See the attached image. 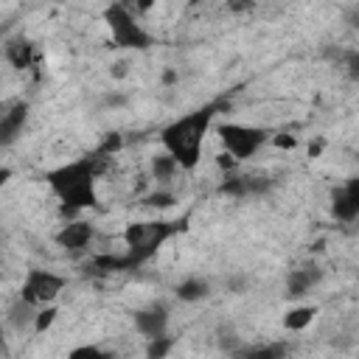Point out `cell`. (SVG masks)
Here are the masks:
<instances>
[{
  "instance_id": "6da1fadb",
  "label": "cell",
  "mask_w": 359,
  "mask_h": 359,
  "mask_svg": "<svg viewBox=\"0 0 359 359\" xmlns=\"http://www.w3.org/2000/svg\"><path fill=\"white\" fill-rule=\"evenodd\" d=\"M101 160L104 157L95 154V157H84V160H76V163H67L62 168L48 171L45 180L62 196V205H70V208L81 210V208H93L98 202L95 188H93V177L101 168Z\"/></svg>"
},
{
  "instance_id": "7a4b0ae2",
  "label": "cell",
  "mask_w": 359,
  "mask_h": 359,
  "mask_svg": "<svg viewBox=\"0 0 359 359\" xmlns=\"http://www.w3.org/2000/svg\"><path fill=\"white\" fill-rule=\"evenodd\" d=\"M213 112H216V107H205V109H196V112H191V115H185V118H180L163 129V146L180 163V168H194L199 163L202 137L208 132Z\"/></svg>"
},
{
  "instance_id": "3957f363",
  "label": "cell",
  "mask_w": 359,
  "mask_h": 359,
  "mask_svg": "<svg viewBox=\"0 0 359 359\" xmlns=\"http://www.w3.org/2000/svg\"><path fill=\"white\" fill-rule=\"evenodd\" d=\"M104 20L112 31V42L118 48H137V50H146L151 45V36L135 22L132 11L123 6V3H115L104 11Z\"/></svg>"
},
{
  "instance_id": "277c9868",
  "label": "cell",
  "mask_w": 359,
  "mask_h": 359,
  "mask_svg": "<svg viewBox=\"0 0 359 359\" xmlns=\"http://www.w3.org/2000/svg\"><path fill=\"white\" fill-rule=\"evenodd\" d=\"M219 137L224 143V151L236 160H247L252 157L264 143H266V132L258 126H244V123H222L219 126Z\"/></svg>"
},
{
  "instance_id": "5b68a950",
  "label": "cell",
  "mask_w": 359,
  "mask_h": 359,
  "mask_svg": "<svg viewBox=\"0 0 359 359\" xmlns=\"http://www.w3.org/2000/svg\"><path fill=\"white\" fill-rule=\"evenodd\" d=\"M62 289H65V278H59L48 269H31L22 280L20 300H25L28 306H50Z\"/></svg>"
},
{
  "instance_id": "8992f818",
  "label": "cell",
  "mask_w": 359,
  "mask_h": 359,
  "mask_svg": "<svg viewBox=\"0 0 359 359\" xmlns=\"http://www.w3.org/2000/svg\"><path fill=\"white\" fill-rule=\"evenodd\" d=\"M331 210L339 222H353L359 216V177H351L342 188L331 191Z\"/></svg>"
},
{
  "instance_id": "52a82bcc",
  "label": "cell",
  "mask_w": 359,
  "mask_h": 359,
  "mask_svg": "<svg viewBox=\"0 0 359 359\" xmlns=\"http://www.w3.org/2000/svg\"><path fill=\"white\" fill-rule=\"evenodd\" d=\"M135 328L137 334L154 339V337H165L168 328V309L165 306H151L143 311H135Z\"/></svg>"
},
{
  "instance_id": "ba28073f",
  "label": "cell",
  "mask_w": 359,
  "mask_h": 359,
  "mask_svg": "<svg viewBox=\"0 0 359 359\" xmlns=\"http://www.w3.org/2000/svg\"><path fill=\"white\" fill-rule=\"evenodd\" d=\"M25 121H28V104L25 101H14L8 107V112L3 115V121H0V146H11L22 135Z\"/></svg>"
},
{
  "instance_id": "9c48e42d",
  "label": "cell",
  "mask_w": 359,
  "mask_h": 359,
  "mask_svg": "<svg viewBox=\"0 0 359 359\" xmlns=\"http://www.w3.org/2000/svg\"><path fill=\"white\" fill-rule=\"evenodd\" d=\"M93 236H95L93 224L76 219V222H67V224L56 233V244H59L62 250H84V247L93 241Z\"/></svg>"
},
{
  "instance_id": "30bf717a",
  "label": "cell",
  "mask_w": 359,
  "mask_h": 359,
  "mask_svg": "<svg viewBox=\"0 0 359 359\" xmlns=\"http://www.w3.org/2000/svg\"><path fill=\"white\" fill-rule=\"evenodd\" d=\"M323 280V269H292L289 275H286V297L289 300H300V297H306L309 292H311V286L314 283H320Z\"/></svg>"
},
{
  "instance_id": "8fae6325",
  "label": "cell",
  "mask_w": 359,
  "mask_h": 359,
  "mask_svg": "<svg viewBox=\"0 0 359 359\" xmlns=\"http://www.w3.org/2000/svg\"><path fill=\"white\" fill-rule=\"evenodd\" d=\"M174 292H177V297H180L182 303H199V300H205V297L210 294V283L202 280V278H188V280H182Z\"/></svg>"
},
{
  "instance_id": "7c38bea8",
  "label": "cell",
  "mask_w": 359,
  "mask_h": 359,
  "mask_svg": "<svg viewBox=\"0 0 359 359\" xmlns=\"http://www.w3.org/2000/svg\"><path fill=\"white\" fill-rule=\"evenodd\" d=\"M314 314H317V306H294V309H289V311L283 314V328H289V331H303V328L314 320Z\"/></svg>"
},
{
  "instance_id": "4fadbf2b",
  "label": "cell",
  "mask_w": 359,
  "mask_h": 359,
  "mask_svg": "<svg viewBox=\"0 0 359 359\" xmlns=\"http://www.w3.org/2000/svg\"><path fill=\"white\" fill-rule=\"evenodd\" d=\"M286 353H289L286 342H269V345H261V348L241 351L238 359H286Z\"/></svg>"
},
{
  "instance_id": "5bb4252c",
  "label": "cell",
  "mask_w": 359,
  "mask_h": 359,
  "mask_svg": "<svg viewBox=\"0 0 359 359\" xmlns=\"http://www.w3.org/2000/svg\"><path fill=\"white\" fill-rule=\"evenodd\" d=\"M180 171V163L165 151V154H154L151 157V177L157 180V182H168L174 174Z\"/></svg>"
},
{
  "instance_id": "9a60e30c",
  "label": "cell",
  "mask_w": 359,
  "mask_h": 359,
  "mask_svg": "<svg viewBox=\"0 0 359 359\" xmlns=\"http://www.w3.org/2000/svg\"><path fill=\"white\" fill-rule=\"evenodd\" d=\"M34 306H28L25 300H17L11 309H8V323H11V328H17V331H22V328H28V325H34Z\"/></svg>"
},
{
  "instance_id": "2e32d148",
  "label": "cell",
  "mask_w": 359,
  "mask_h": 359,
  "mask_svg": "<svg viewBox=\"0 0 359 359\" xmlns=\"http://www.w3.org/2000/svg\"><path fill=\"white\" fill-rule=\"evenodd\" d=\"M31 42H25V39H17V42H11L8 48H6V56H8V62L14 65V67H28L31 65Z\"/></svg>"
},
{
  "instance_id": "e0dca14e",
  "label": "cell",
  "mask_w": 359,
  "mask_h": 359,
  "mask_svg": "<svg viewBox=\"0 0 359 359\" xmlns=\"http://www.w3.org/2000/svg\"><path fill=\"white\" fill-rule=\"evenodd\" d=\"M171 348H174V339L171 337H154L146 345V359H165L171 353Z\"/></svg>"
},
{
  "instance_id": "ac0fdd59",
  "label": "cell",
  "mask_w": 359,
  "mask_h": 359,
  "mask_svg": "<svg viewBox=\"0 0 359 359\" xmlns=\"http://www.w3.org/2000/svg\"><path fill=\"white\" fill-rule=\"evenodd\" d=\"M56 314H59V309L56 306H45V309H39L36 314H34V334H45L50 325H53V320H56Z\"/></svg>"
},
{
  "instance_id": "d6986e66",
  "label": "cell",
  "mask_w": 359,
  "mask_h": 359,
  "mask_svg": "<svg viewBox=\"0 0 359 359\" xmlns=\"http://www.w3.org/2000/svg\"><path fill=\"white\" fill-rule=\"evenodd\" d=\"M174 202H177V196H174L171 191H151V194H146V196H143V205L157 208V210L174 208Z\"/></svg>"
},
{
  "instance_id": "ffe728a7",
  "label": "cell",
  "mask_w": 359,
  "mask_h": 359,
  "mask_svg": "<svg viewBox=\"0 0 359 359\" xmlns=\"http://www.w3.org/2000/svg\"><path fill=\"white\" fill-rule=\"evenodd\" d=\"M244 188H247V194H266L269 188H272V180L266 177V174H252V177H244Z\"/></svg>"
},
{
  "instance_id": "44dd1931",
  "label": "cell",
  "mask_w": 359,
  "mask_h": 359,
  "mask_svg": "<svg viewBox=\"0 0 359 359\" xmlns=\"http://www.w3.org/2000/svg\"><path fill=\"white\" fill-rule=\"evenodd\" d=\"M219 194H224V196H247L244 177H224V182L219 185Z\"/></svg>"
},
{
  "instance_id": "7402d4cb",
  "label": "cell",
  "mask_w": 359,
  "mask_h": 359,
  "mask_svg": "<svg viewBox=\"0 0 359 359\" xmlns=\"http://www.w3.org/2000/svg\"><path fill=\"white\" fill-rule=\"evenodd\" d=\"M121 146H123V137H121L118 132H112V135H107V140L98 146V151H95V154H98V157H109V154H115Z\"/></svg>"
},
{
  "instance_id": "603a6c76",
  "label": "cell",
  "mask_w": 359,
  "mask_h": 359,
  "mask_svg": "<svg viewBox=\"0 0 359 359\" xmlns=\"http://www.w3.org/2000/svg\"><path fill=\"white\" fill-rule=\"evenodd\" d=\"M101 348L98 345H79V348H73L70 353H67V359H101Z\"/></svg>"
},
{
  "instance_id": "cb8c5ba5",
  "label": "cell",
  "mask_w": 359,
  "mask_h": 359,
  "mask_svg": "<svg viewBox=\"0 0 359 359\" xmlns=\"http://www.w3.org/2000/svg\"><path fill=\"white\" fill-rule=\"evenodd\" d=\"M272 143H275V149L292 151V149L297 146V137H294V135H289V132H280V135H275V137H272Z\"/></svg>"
},
{
  "instance_id": "d4e9b609",
  "label": "cell",
  "mask_w": 359,
  "mask_h": 359,
  "mask_svg": "<svg viewBox=\"0 0 359 359\" xmlns=\"http://www.w3.org/2000/svg\"><path fill=\"white\" fill-rule=\"evenodd\" d=\"M109 76H112V79H126V76H129V62H126V59L112 62V65H109Z\"/></svg>"
},
{
  "instance_id": "484cf974",
  "label": "cell",
  "mask_w": 359,
  "mask_h": 359,
  "mask_svg": "<svg viewBox=\"0 0 359 359\" xmlns=\"http://www.w3.org/2000/svg\"><path fill=\"white\" fill-rule=\"evenodd\" d=\"M216 165H219L222 171H233V168L238 165V160H236V157H230L227 151H219V154H216Z\"/></svg>"
},
{
  "instance_id": "4316f807",
  "label": "cell",
  "mask_w": 359,
  "mask_h": 359,
  "mask_svg": "<svg viewBox=\"0 0 359 359\" xmlns=\"http://www.w3.org/2000/svg\"><path fill=\"white\" fill-rule=\"evenodd\" d=\"M126 104H129V98L123 93H107L104 95V107H126Z\"/></svg>"
},
{
  "instance_id": "83f0119b",
  "label": "cell",
  "mask_w": 359,
  "mask_h": 359,
  "mask_svg": "<svg viewBox=\"0 0 359 359\" xmlns=\"http://www.w3.org/2000/svg\"><path fill=\"white\" fill-rule=\"evenodd\" d=\"M227 286H230V292H233V294H241V292L247 289V278H230V280H227Z\"/></svg>"
},
{
  "instance_id": "f1b7e54d",
  "label": "cell",
  "mask_w": 359,
  "mask_h": 359,
  "mask_svg": "<svg viewBox=\"0 0 359 359\" xmlns=\"http://www.w3.org/2000/svg\"><path fill=\"white\" fill-rule=\"evenodd\" d=\"M177 81H180V73H177L174 67H165V70H163V84L171 87V84H177Z\"/></svg>"
},
{
  "instance_id": "f546056e",
  "label": "cell",
  "mask_w": 359,
  "mask_h": 359,
  "mask_svg": "<svg viewBox=\"0 0 359 359\" xmlns=\"http://www.w3.org/2000/svg\"><path fill=\"white\" fill-rule=\"evenodd\" d=\"M323 146H325L323 140H317V143H311V146H309V157H317V154L323 151Z\"/></svg>"
},
{
  "instance_id": "4dcf8cb0",
  "label": "cell",
  "mask_w": 359,
  "mask_h": 359,
  "mask_svg": "<svg viewBox=\"0 0 359 359\" xmlns=\"http://www.w3.org/2000/svg\"><path fill=\"white\" fill-rule=\"evenodd\" d=\"M230 8H233V11H250L252 3H230Z\"/></svg>"
},
{
  "instance_id": "1f68e13d",
  "label": "cell",
  "mask_w": 359,
  "mask_h": 359,
  "mask_svg": "<svg viewBox=\"0 0 359 359\" xmlns=\"http://www.w3.org/2000/svg\"><path fill=\"white\" fill-rule=\"evenodd\" d=\"M11 180V168H0V185H6Z\"/></svg>"
},
{
  "instance_id": "d6a6232c",
  "label": "cell",
  "mask_w": 359,
  "mask_h": 359,
  "mask_svg": "<svg viewBox=\"0 0 359 359\" xmlns=\"http://www.w3.org/2000/svg\"><path fill=\"white\" fill-rule=\"evenodd\" d=\"M8 107H11V104H6V101H0V121H3V115L8 112Z\"/></svg>"
},
{
  "instance_id": "836d02e7",
  "label": "cell",
  "mask_w": 359,
  "mask_h": 359,
  "mask_svg": "<svg viewBox=\"0 0 359 359\" xmlns=\"http://www.w3.org/2000/svg\"><path fill=\"white\" fill-rule=\"evenodd\" d=\"M101 359H118L115 353H101Z\"/></svg>"
},
{
  "instance_id": "e575fe53",
  "label": "cell",
  "mask_w": 359,
  "mask_h": 359,
  "mask_svg": "<svg viewBox=\"0 0 359 359\" xmlns=\"http://www.w3.org/2000/svg\"><path fill=\"white\" fill-rule=\"evenodd\" d=\"M0 345H3V328H0Z\"/></svg>"
}]
</instances>
